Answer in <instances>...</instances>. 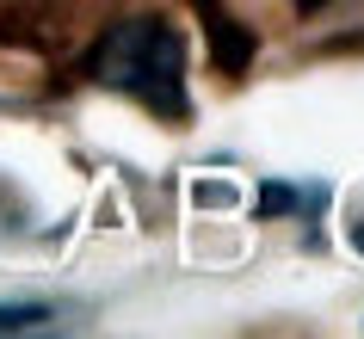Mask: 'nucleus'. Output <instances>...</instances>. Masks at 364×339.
<instances>
[{"mask_svg": "<svg viewBox=\"0 0 364 339\" xmlns=\"http://www.w3.org/2000/svg\"><path fill=\"white\" fill-rule=\"evenodd\" d=\"M327 0H296V13H321Z\"/></svg>", "mask_w": 364, "mask_h": 339, "instance_id": "39448f33", "label": "nucleus"}, {"mask_svg": "<svg viewBox=\"0 0 364 339\" xmlns=\"http://www.w3.org/2000/svg\"><path fill=\"white\" fill-rule=\"evenodd\" d=\"M87 75L112 93H130L142 99L149 112L161 117H192L186 105V38L179 25L161 19V13H136V19H117L105 38L93 43L87 56Z\"/></svg>", "mask_w": 364, "mask_h": 339, "instance_id": "f257e3e1", "label": "nucleus"}, {"mask_svg": "<svg viewBox=\"0 0 364 339\" xmlns=\"http://www.w3.org/2000/svg\"><path fill=\"white\" fill-rule=\"evenodd\" d=\"M31 327H56V308H43V302H0V333H31Z\"/></svg>", "mask_w": 364, "mask_h": 339, "instance_id": "7ed1b4c3", "label": "nucleus"}, {"mask_svg": "<svg viewBox=\"0 0 364 339\" xmlns=\"http://www.w3.org/2000/svg\"><path fill=\"white\" fill-rule=\"evenodd\" d=\"M352 247L364 253V216H352Z\"/></svg>", "mask_w": 364, "mask_h": 339, "instance_id": "20e7f679", "label": "nucleus"}, {"mask_svg": "<svg viewBox=\"0 0 364 339\" xmlns=\"http://www.w3.org/2000/svg\"><path fill=\"white\" fill-rule=\"evenodd\" d=\"M303 210H321V185H266L259 191V216H303Z\"/></svg>", "mask_w": 364, "mask_h": 339, "instance_id": "f03ea898", "label": "nucleus"}]
</instances>
